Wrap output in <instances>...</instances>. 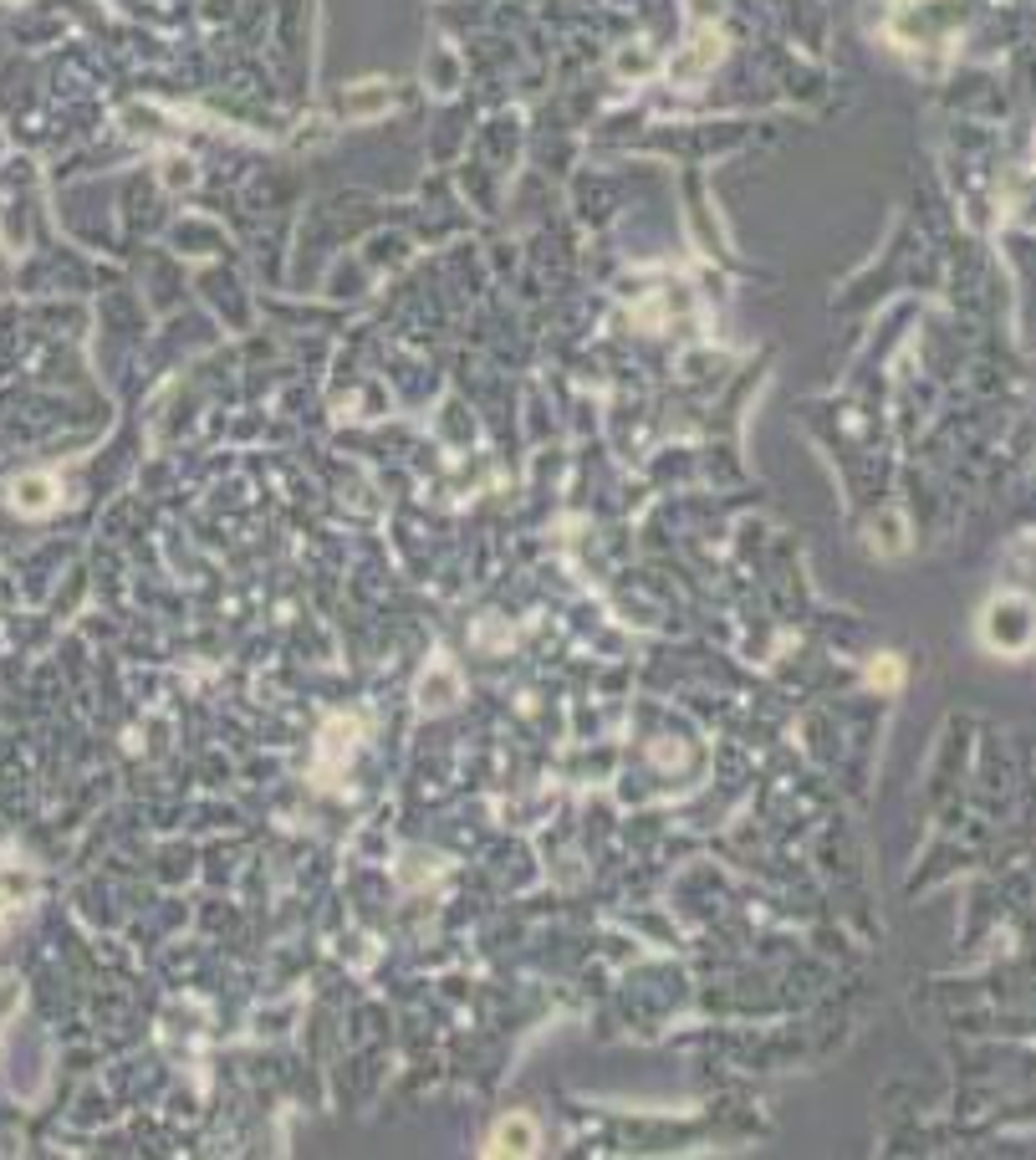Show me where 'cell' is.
<instances>
[{
  "label": "cell",
  "instance_id": "1",
  "mask_svg": "<svg viewBox=\"0 0 1036 1160\" xmlns=\"http://www.w3.org/2000/svg\"><path fill=\"white\" fill-rule=\"evenodd\" d=\"M491 1151H505V1156H532L537 1151V1124L526 1120V1115H511V1120L500 1124L496 1135H491Z\"/></svg>",
  "mask_w": 1036,
  "mask_h": 1160
},
{
  "label": "cell",
  "instance_id": "2",
  "mask_svg": "<svg viewBox=\"0 0 1036 1160\" xmlns=\"http://www.w3.org/2000/svg\"><path fill=\"white\" fill-rule=\"evenodd\" d=\"M873 680H879V686H899V665H893V659H888V665H879V675H873Z\"/></svg>",
  "mask_w": 1036,
  "mask_h": 1160
}]
</instances>
